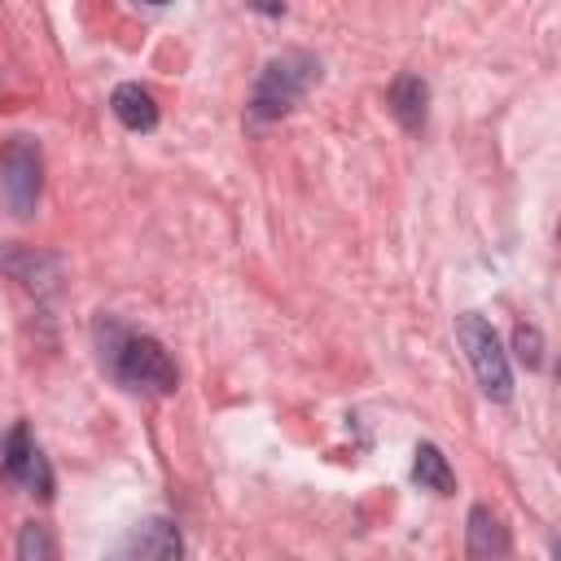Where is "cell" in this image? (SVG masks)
<instances>
[{"instance_id":"12","label":"cell","mask_w":561,"mask_h":561,"mask_svg":"<svg viewBox=\"0 0 561 561\" xmlns=\"http://www.w3.org/2000/svg\"><path fill=\"white\" fill-rule=\"evenodd\" d=\"M48 263H57V259H44V254H4V267H9L22 285H31V289H53V280L39 276V267H48Z\"/></svg>"},{"instance_id":"1","label":"cell","mask_w":561,"mask_h":561,"mask_svg":"<svg viewBox=\"0 0 561 561\" xmlns=\"http://www.w3.org/2000/svg\"><path fill=\"white\" fill-rule=\"evenodd\" d=\"M92 337H96V351H101V368L123 386V390H136V394H175L180 386V373L167 355V346L149 333H136L127 324H118L114 316H101L92 324Z\"/></svg>"},{"instance_id":"4","label":"cell","mask_w":561,"mask_h":561,"mask_svg":"<svg viewBox=\"0 0 561 561\" xmlns=\"http://www.w3.org/2000/svg\"><path fill=\"white\" fill-rule=\"evenodd\" d=\"M39 184H44V158L31 136H13L0 153V197L18 219H31L39 206Z\"/></svg>"},{"instance_id":"7","label":"cell","mask_w":561,"mask_h":561,"mask_svg":"<svg viewBox=\"0 0 561 561\" xmlns=\"http://www.w3.org/2000/svg\"><path fill=\"white\" fill-rule=\"evenodd\" d=\"M123 557H145V561H171L184 557V539L175 530V522L167 517H149L131 530V539L123 543Z\"/></svg>"},{"instance_id":"14","label":"cell","mask_w":561,"mask_h":561,"mask_svg":"<svg viewBox=\"0 0 561 561\" xmlns=\"http://www.w3.org/2000/svg\"><path fill=\"white\" fill-rule=\"evenodd\" d=\"M250 9H259V13L276 18V13H285V0H250Z\"/></svg>"},{"instance_id":"6","label":"cell","mask_w":561,"mask_h":561,"mask_svg":"<svg viewBox=\"0 0 561 561\" xmlns=\"http://www.w3.org/2000/svg\"><path fill=\"white\" fill-rule=\"evenodd\" d=\"M386 101H390V114H394V123L403 131H412V136L425 131V118H430V83L421 75H399L390 83Z\"/></svg>"},{"instance_id":"5","label":"cell","mask_w":561,"mask_h":561,"mask_svg":"<svg viewBox=\"0 0 561 561\" xmlns=\"http://www.w3.org/2000/svg\"><path fill=\"white\" fill-rule=\"evenodd\" d=\"M0 482L22 486L26 495L53 500V469H48L44 451L35 447V438H31V425H26V421H18V425L0 438Z\"/></svg>"},{"instance_id":"3","label":"cell","mask_w":561,"mask_h":561,"mask_svg":"<svg viewBox=\"0 0 561 561\" xmlns=\"http://www.w3.org/2000/svg\"><path fill=\"white\" fill-rule=\"evenodd\" d=\"M456 342L465 346V359H469L482 394L495 399V403H508L513 399V368H508V355H504L500 333L491 329V320H482L478 311L456 316Z\"/></svg>"},{"instance_id":"9","label":"cell","mask_w":561,"mask_h":561,"mask_svg":"<svg viewBox=\"0 0 561 561\" xmlns=\"http://www.w3.org/2000/svg\"><path fill=\"white\" fill-rule=\"evenodd\" d=\"M465 530H469V557H508V548H513L504 522L486 504L469 508V526Z\"/></svg>"},{"instance_id":"11","label":"cell","mask_w":561,"mask_h":561,"mask_svg":"<svg viewBox=\"0 0 561 561\" xmlns=\"http://www.w3.org/2000/svg\"><path fill=\"white\" fill-rule=\"evenodd\" d=\"M18 557H22V561H53V557H57V543H53L48 526L26 522L22 535H18Z\"/></svg>"},{"instance_id":"10","label":"cell","mask_w":561,"mask_h":561,"mask_svg":"<svg viewBox=\"0 0 561 561\" xmlns=\"http://www.w3.org/2000/svg\"><path fill=\"white\" fill-rule=\"evenodd\" d=\"M412 478H416L421 491H434V495H451L456 491V473H451L447 456L434 443H416V451H412Z\"/></svg>"},{"instance_id":"15","label":"cell","mask_w":561,"mask_h":561,"mask_svg":"<svg viewBox=\"0 0 561 561\" xmlns=\"http://www.w3.org/2000/svg\"><path fill=\"white\" fill-rule=\"evenodd\" d=\"M140 4H153L158 9V4H171V0H140Z\"/></svg>"},{"instance_id":"13","label":"cell","mask_w":561,"mask_h":561,"mask_svg":"<svg viewBox=\"0 0 561 561\" xmlns=\"http://www.w3.org/2000/svg\"><path fill=\"white\" fill-rule=\"evenodd\" d=\"M513 351L526 368H543V333L535 324H517L513 329Z\"/></svg>"},{"instance_id":"2","label":"cell","mask_w":561,"mask_h":561,"mask_svg":"<svg viewBox=\"0 0 561 561\" xmlns=\"http://www.w3.org/2000/svg\"><path fill=\"white\" fill-rule=\"evenodd\" d=\"M316 79H320V57H311L302 48H285V53L267 57L254 79V92H250V114L263 123L285 118L311 92Z\"/></svg>"},{"instance_id":"8","label":"cell","mask_w":561,"mask_h":561,"mask_svg":"<svg viewBox=\"0 0 561 561\" xmlns=\"http://www.w3.org/2000/svg\"><path fill=\"white\" fill-rule=\"evenodd\" d=\"M110 110H114V118H118L127 131H153V127H158V101H153V92L140 88V83H118V88L110 92Z\"/></svg>"}]
</instances>
